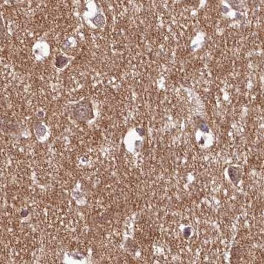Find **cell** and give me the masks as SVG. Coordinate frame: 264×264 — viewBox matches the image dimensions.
Returning a JSON list of instances; mask_svg holds the SVG:
<instances>
[{
    "instance_id": "1",
    "label": "cell",
    "mask_w": 264,
    "mask_h": 264,
    "mask_svg": "<svg viewBox=\"0 0 264 264\" xmlns=\"http://www.w3.org/2000/svg\"><path fill=\"white\" fill-rule=\"evenodd\" d=\"M76 115L79 119L86 118L89 115V110L84 104H80L76 109Z\"/></svg>"
},
{
    "instance_id": "2",
    "label": "cell",
    "mask_w": 264,
    "mask_h": 264,
    "mask_svg": "<svg viewBox=\"0 0 264 264\" xmlns=\"http://www.w3.org/2000/svg\"><path fill=\"white\" fill-rule=\"evenodd\" d=\"M68 63V59L63 56H58L56 60V66L57 68H61L63 67Z\"/></svg>"
},
{
    "instance_id": "3",
    "label": "cell",
    "mask_w": 264,
    "mask_h": 264,
    "mask_svg": "<svg viewBox=\"0 0 264 264\" xmlns=\"http://www.w3.org/2000/svg\"><path fill=\"white\" fill-rule=\"evenodd\" d=\"M93 23H94V24L96 25L97 27H102V26H103V25L104 24V17L100 15L96 16L95 18L94 19Z\"/></svg>"
},
{
    "instance_id": "4",
    "label": "cell",
    "mask_w": 264,
    "mask_h": 264,
    "mask_svg": "<svg viewBox=\"0 0 264 264\" xmlns=\"http://www.w3.org/2000/svg\"><path fill=\"white\" fill-rule=\"evenodd\" d=\"M40 132V135H42V134H44L45 132H46V129H45V128L44 127V126H39V127L37 129V130H36V133H38Z\"/></svg>"
}]
</instances>
